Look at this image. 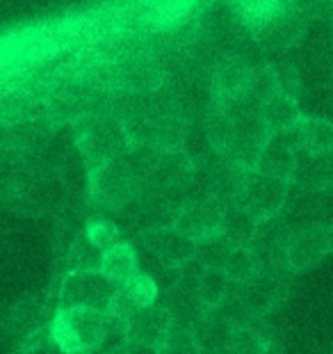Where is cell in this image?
Instances as JSON below:
<instances>
[{
  "label": "cell",
  "instance_id": "cell-2",
  "mask_svg": "<svg viewBox=\"0 0 333 354\" xmlns=\"http://www.w3.org/2000/svg\"><path fill=\"white\" fill-rule=\"evenodd\" d=\"M89 201L103 210H124L144 194V183L128 151L89 171Z\"/></svg>",
  "mask_w": 333,
  "mask_h": 354
},
{
  "label": "cell",
  "instance_id": "cell-20",
  "mask_svg": "<svg viewBox=\"0 0 333 354\" xmlns=\"http://www.w3.org/2000/svg\"><path fill=\"white\" fill-rule=\"evenodd\" d=\"M105 354H131V352L126 350V345H115V348H112V350H108V352H105Z\"/></svg>",
  "mask_w": 333,
  "mask_h": 354
},
{
  "label": "cell",
  "instance_id": "cell-22",
  "mask_svg": "<svg viewBox=\"0 0 333 354\" xmlns=\"http://www.w3.org/2000/svg\"><path fill=\"white\" fill-rule=\"evenodd\" d=\"M206 354H231L229 348H224V350H213V352H206Z\"/></svg>",
  "mask_w": 333,
  "mask_h": 354
},
{
  "label": "cell",
  "instance_id": "cell-5",
  "mask_svg": "<svg viewBox=\"0 0 333 354\" xmlns=\"http://www.w3.org/2000/svg\"><path fill=\"white\" fill-rule=\"evenodd\" d=\"M224 217V199L219 194H203V197L187 199L178 208H173L171 227L190 238L192 243L203 245L222 233Z\"/></svg>",
  "mask_w": 333,
  "mask_h": 354
},
{
  "label": "cell",
  "instance_id": "cell-1",
  "mask_svg": "<svg viewBox=\"0 0 333 354\" xmlns=\"http://www.w3.org/2000/svg\"><path fill=\"white\" fill-rule=\"evenodd\" d=\"M108 338V315L92 306L59 308L48 325V341L62 354H94Z\"/></svg>",
  "mask_w": 333,
  "mask_h": 354
},
{
  "label": "cell",
  "instance_id": "cell-7",
  "mask_svg": "<svg viewBox=\"0 0 333 354\" xmlns=\"http://www.w3.org/2000/svg\"><path fill=\"white\" fill-rule=\"evenodd\" d=\"M115 290L117 283H112L101 270H78L64 279L59 290V308L92 306L105 311Z\"/></svg>",
  "mask_w": 333,
  "mask_h": 354
},
{
  "label": "cell",
  "instance_id": "cell-3",
  "mask_svg": "<svg viewBox=\"0 0 333 354\" xmlns=\"http://www.w3.org/2000/svg\"><path fill=\"white\" fill-rule=\"evenodd\" d=\"M287 199V180L263 176L258 171L233 169L231 201L233 206L251 215L258 224L274 220Z\"/></svg>",
  "mask_w": 333,
  "mask_h": 354
},
{
  "label": "cell",
  "instance_id": "cell-15",
  "mask_svg": "<svg viewBox=\"0 0 333 354\" xmlns=\"http://www.w3.org/2000/svg\"><path fill=\"white\" fill-rule=\"evenodd\" d=\"M160 354H206V352H203L192 325L173 320V327L169 331V336H166Z\"/></svg>",
  "mask_w": 333,
  "mask_h": 354
},
{
  "label": "cell",
  "instance_id": "cell-11",
  "mask_svg": "<svg viewBox=\"0 0 333 354\" xmlns=\"http://www.w3.org/2000/svg\"><path fill=\"white\" fill-rule=\"evenodd\" d=\"M299 149L310 156H331L333 153V124L322 117H301L294 128Z\"/></svg>",
  "mask_w": 333,
  "mask_h": 354
},
{
  "label": "cell",
  "instance_id": "cell-10",
  "mask_svg": "<svg viewBox=\"0 0 333 354\" xmlns=\"http://www.w3.org/2000/svg\"><path fill=\"white\" fill-rule=\"evenodd\" d=\"M292 183L308 192H322L333 187V153L331 156H310L299 151L297 169Z\"/></svg>",
  "mask_w": 333,
  "mask_h": 354
},
{
  "label": "cell",
  "instance_id": "cell-18",
  "mask_svg": "<svg viewBox=\"0 0 333 354\" xmlns=\"http://www.w3.org/2000/svg\"><path fill=\"white\" fill-rule=\"evenodd\" d=\"M272 76H274V85H276V94H283L287 99H299L301 94V76L297 71V66L292 64H276L272 66Z\"/></svg>",
  "mask_w": 333,
  "mask_h": 354
},
{
  "label": "cell",
  "instance_id": "cell-19",
  "mask_svg": "<svg viewBox=\"0 0 333 354\" xmlns=\"http://www.w3.org/2000/svg\"><path fill=\"white\" fill-rule=\"evenodd\" d=\"M101 261H103V252L96 250L82 236L71 250V272H78V270H101Z\"/></svg>",
  "mask_w": 333,
  "mask_h": 354
},
{
  "label": "cell",
  "instance_id": "cell-13",
  "mask_svg": "<svg viewBox=\"0 0 333 354\" xmlns=\"http://www.w3.org/2000/svg\"><path fill=\"white\" fill-rule=\"evenodd\" d=\"M101 272L110 279L112 283H126L128 279L140 274V256L137 250L128 243H117L110 247L108 252H103L101 261Z\"/></svg>",
  "mask_w": 333,
  "mask_h": 354
},
{
  "label": "cell",
  "instance_id": "cell-8",
  "mask_svg": "<svg viewBox=\"0 0 333 354\" xmlns=\"http://www.w3.org/2000/svg\"><path fill=\"white\" fill-rule=\"evenodd\" d=\"M299 151L301 149H299V142H297L294 131L281 133V135H272L269 142L263 149L258 162H256V171L263 176L287 180V183H290L292 176H294V169H297Z\"/></svg>",
  "mask_w": 333,
  "mask_h": 354
},
{
  "label": "cell",
  "instance_id": "cell-14",
  "mask_svg": "<svg viewBox=\"0 0 333 354\" xmlns=\"http://www.w3.org/2000/svg\"><path fill=\"white\" fill-rule=\"evenodd\" d=\"M260 224L254 220L251 215H247L245 210H240L236 206L226 208V217L222 224V236L226 243L236 245V247H251L256 236H258Z\"/></svg>",
  "mask_w": 333,
  "mask_h": 354
},
{
  "label": "cell",
  "instance_id": "cell-4",
  "mask_svg": "<svg viewBox=\"0 0 333 354\" xmlns=\"http://www.w3.org/2000/svg\"><path fill=\"white\" fill-rule=\"evenodd\" d=\"M75 145L87 165V171H94L96 167H101L112 158L124 156L131 149L124 122L115 117H98L87 122L78 131Z\"/></svg>",
  "mask_w": 333,
  "mask_h": 354
},
{
  "label": "cell",
  "instance_id": "cell-6",
  "mask_svg": "<svg viewBox=\"0 0 333 354\" xmlns=\"http://www.w3.org/2000/svg\"><path fill=\"white\" fill-rule=\"evenodd\" d=\"M278 256L285 268L301 272V270L315 268L324 256L331 254L327 227L324 224H308V227L294 229L278 240Z\"/></svg>",
  "mask_w": 333,
  "mask_h": 354
},
{
  "label": "cell",
  "instance_id": "cell-21",
  "mask_svg": "<svg viewBox=\"0 0 333 354\" xmlns=\"http://www.w3.org/2000/svg\"><path fill=\"white\" fill-rule=\"evenodd\" d=\"M327 227V238H329V247H331V252H333V224H324Z\"/></svg>",
  "mask_w": 333,
  "mask_h": 354
},
{
  "label": "cell",
  "instance_id": "cell-16",
  "mask_svg": "<svg viewBox=\"0 0 333 354\" xmlns=\"http://www.w3.org/2000/svg\"><path fill=\"white\" fill-rule=\"evenodd\" d=\"M121 290L126 292L128 297L137 304L142 311L144 308H151L158 304V297H160V288H158L155 279L151 274H135L133 279H128L126 283H121Z\"/></svg>",
  "mask_w": 333,
  "mask_h": 354
},
{
  "label": "cell",
  "instance_id": "cell-9",
  "mask_svg": "<svg viewBox=\"0 0 333 354\" xmlns=\"http://www.w3.org/2000/svg\"><path fill=\"white\" fill-rule=\"evenodd\" d=\"M144 245L164 268H185L199 252V245L178 233L171 224L149 229L144 233Z\"/></svg>",
  "mask_w": 333,
  "mask_h": 354
},
{
  "label": "cell",
  "instance_id": "cell-12",
  "mask_svg": "<svg viewBox=\"0 0 333 354\" xmlns=\"http://www.w3.org/2000/svg\"><path fill=\"white\" fill-rule=\"evenodd\" d=\"M260 117L272 135L292 133L301 122V110L294 99H287L283 94H274L260 108Z\"/></svg>",
  "mask_w": 333,
  "mask_h": 354
},
{
  "label": "cell",
  "instance_id": "cell-17",
  "mask_svg": "<svg viewBox=\"0 0 333 354\" xmlns=\"http://www.w3.org/2000/svg\"><path fill=\"white\" fill-rule=\"evenodd\" d=\"M82 236H85L96 250L108 252L110 247H115L119 243V227L110 217L96 215V217H89L85 222V233H82Z\"/></svg>",
  "mask_w": 333,
  "mask_h": 354
}]
</instances>
